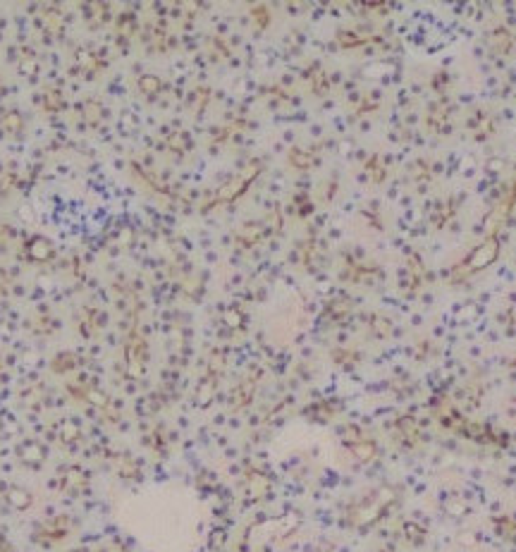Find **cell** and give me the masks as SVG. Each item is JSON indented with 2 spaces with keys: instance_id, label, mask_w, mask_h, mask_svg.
I'll list each match as a JSON object with an SVG mask.
<instances>
[{
  "instance_id": "cell-1",
  "label": "cell",
  "mask_w": 516,
  "mask_h": 552,
  "mask_svg": "<svg viewBox=\"0 0 516 552\" xmlns=\"http://www.w3.org/2000/svg\"><path fill=\"white\" fill-rule=\"evenodd\" d=\"M499 256V239L495 235H490L485 242H483L481 246H476L474 251L469 253V258H466L464 263H459L457 268V275H454V280L459 278H471L474 273H478V270L487 268L490 263H495V258Z\"/></svg>"
}]
</instances>
